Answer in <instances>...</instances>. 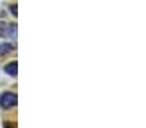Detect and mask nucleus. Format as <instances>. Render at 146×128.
Returning a JSON list of instances; mask_svg holds the SVG:
<instances>
[{
  "label": "nucleus",
  "instance_id": "5",
  "mask_svg": "<svg viewBox=\"0 0 146 128\" xmlns=\"http://www.w3.org/2000/svg\"><path fill=\"white\" fill-rule=\"evenodd\" d=\"M9 9H10V13H12V14L14 15V17H17V15H18V13H17V4L10 5Z\"/></svg>",
  "mask_w": 146,
  "mask_h": 128
},
{
  "label": "nucleus",
  "instance_id": "1",
  "mask_svg": "<svg viewBox=\"0 0 146 128\" xmlns=\"http://www.w3.org/2000/svg\"><path fill=\"white\" fill-rule=\"evenodd\" d=\"M18 103V96L15 92L12 91H5L0 95V108L3 109H10L15 106Z\"/></svg>",
  "mask_w": 146,
  "mask_h": 128
},
{
  "label": "nucleus",
  "instance_id": "2",
  "mask_svg": "<svg viewBox=\"0 0 146 128\" xmlns=\"http://www.w3.org/2000/svg\"><path fill=\"white\" fill-rule=\"evenodd\" d=\"M17 36V25L15 23L0 22V37L15 38Z\"/></svg>",
  "mask_w": 146,
  "mask_h": 128
},
{
  "label": "nucleus",
  "instance_id": "3",
  "mask_svg": "<svg viewBox=\"0 0 146 128\" xmlns=\"http://www.w3.org/2000/svg\"><path fill=\"white\" fill-rule=\"evenodd\" d=\"M4 72L10 77H17L18 74V63L17 62H10L4 67Z\"/></svg>",
  "mask_w": 146,
  "mask_h": 128
},
{
  "label": "nucleus",
  "instance_id": "4",
  "mask_svg": "<svg viewBox=\"0 0 146 128\" xmlns=\"http://www.w3.org/2000/svg\"><path fill=\"white\" fill-rule=\"evenodd\" d=\"M13 50H15V46L13 45V42H8V41L0 42V56L8 55V54H10Z\"/></svg>",
  "mask_w": 146,
  "mask_h": 128
}]
</instances>
